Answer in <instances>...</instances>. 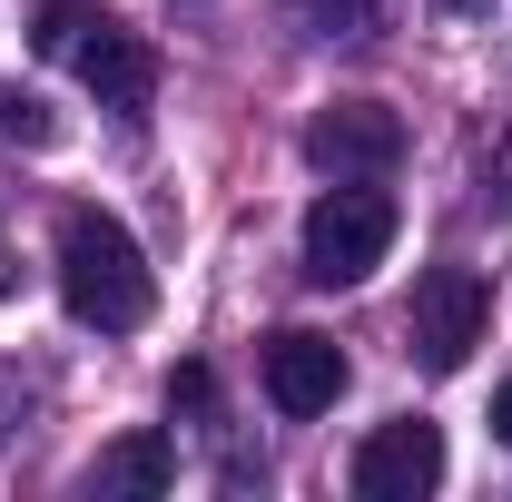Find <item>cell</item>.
I'll use <instances>...</instances> for the list:
<instances>
[{
    "label": "cell",
    "instance_id": "1",
    "mask_svg": "<svg viewBox=\"0 0 512 502\" xmlns=\"http://www.w3.org/2000/svg\"><path fill=\"white\" fill-rule=\"evenodd\" d=\"M60 306L99 335H138L148 306H158V276L109 207H69L60 217Z\"/></svg>",
    "mask_w": 512,
    "mask_h": 502
},
{
    "label": "cell",
    "instance_id": "2",
    "mask_svg": "<svg viewBox=\"0 0 512 502\" xmlns=\"http://www.w3.org/2000/svg\"><path fill=\"white\" fill-rule=\"evenodd\" d=\"M40 60H69L79 79H89V99L119 109V119H138V109L158 99V50H148L138 30H119V20L79 10V0L40 10Z\"/></svg>",
    "mask_w": 512,
    "mask_h": 502
},
{
    "label": "cell",
    "instance_id": "3",
    "mask_svg": "<svg viewBox=\"0 0 512 502\" xmlns=\"http://www.w3.org/2000/svg\"><path fill=\"white\" fill-rule=\"evenodd\" d=\"M394 247V197L384 178H335V188L306 207V276L316 286H365Z\"/></svg>",
    "mask_w": 512,
    "mask_h": 502
},
{
    "label": "cell",
    "instance_id": "4",
    "mask_svg": "<svg viewBox=\"0 0 512 502\" xmlns=\"http://www.w3.org/2000/svg\"><path fill=\"white\" fill-rule=\"evenodd\" d=\"M483 325H493L483 276H473V266H434V276L414 286L404 345H414V365H424V375H463V365H473V345H483Z\"/></svg>",
    "mask_w": 512,
    "mask_h": 502
},
{
    "label": "cell",
    "instance_id": "5",
    "mask_svg": "<svg viewBox=\"0 0 512 502\" xmlns=\"http://www.w3.org/2000/svg\"><path fill=\"white\" fill-rule=\"evenodd\" d=\"M306 158L325 178H394L404 168V119L384 99H325L306 119Z\"/></svg>",
    "mask_w": 512,
    "mask_h": 502
},
{
    "label": "cell",
    "instance_id": "6",
    "mask_svg": "<svg viewBox=\"0 0 512 502\" xmlns=\"http://www.w3.org/2000/svg\"><path fill=\"white\" fill-rule=\"evenodd\" d=\"M355 502H424L444 483V434L424 424V414H404V424H375V434L355 443Z\"/></svg>",
    "mask_w": 512,
    "mask_h": 502
},
{
    "label": "cell",
    "instance_id": "7",
    "mask_svg": "<svg viewBox=\"0 0 512 502\" xmlns=\"http://www.w3.org/2000/svg\"><path fill=\"white\" fill-rule=\"evenodd\" d=\"M345 345L335 335H316V325H286V335H266V404L276 414H335V394H345Z\"/></svg>",
    "mask_w": 512,
    "mask_h": 502
},
{
    "label": "cell",
    "instance_id": "8",
    "mask_svg": "<svg viewBox=\"0 0 512 502\" xmlns=\"http://www.w3.org/2000/svg\"><path fill=\"white\" fill-rule=\"evenodd\" d=\"M178 483V443L168 434H119L99 453V493H168Z\"/></svg>",
    "mask_w": 512,
    "mask_h": 502
},
{
    "label": "cell",
    "instance_id": "9",
    "mask_svg": "<svg viewBox=\"0 0 512 502\" xmlns=\"http://www.w3.org/2000/svg\"><path fill=\"white\" fill-rule=\"evenodd\" d=\"M384 0H286V20H306L316 40H365Z\"/></svg>",
    "mask_w": 512,
    "mask_h": 502
},
{
    "label": "cell",
    "instance_id": "10",
    "mask_svg": "<svg viewBox=\"0 0 512 502\" xmlns=\"http://www.w3.org/2000/svg\"><path fill=\"white\" fill-rule=\"evenodd\" d=\"M0 138H20V148H50V138H60V119H50L30 89H0Z\"/></svg>",
    "mask_w": 512,
    "mask_h": 502
},
{
    "label": "cell",
    "instance_id": "11",
    "mask_svg": "<svg viewBox=\"0 0 512 502\" xmlns=\"http://www.w3.org/2000/svg\"><path fill=\"white\" fill-rule=\"evenodd\" d=\"M10 424H20V384L0 375V443H10Z\"/></svg>",
    "mask_w": 512,
    "mask_h": 502
},
{
    "label": "cell",
    "instance_id": "12",
    "mask_svg": "<svg viewBox=\"0 0 512 502\" xmlns=\"http://www.w3.org/2000/svg\"><path fill=\"white\" fill-rule=\"evenodd\" d=\"M493 434L512 443V375H503V394H493Z\"/></svg>",
    "mask_w": 512,
    "mask_h": 502
},
{
    "label": "cell",
    "instance_id": "13",
    "mask_svg": "<svg viewBox=\"0 0 512 502\" xmlns=\"http://www.w3.org/2000/svg\"><path fill=\"white\" fill-rule=\"evenodd\" d=\"M434 10H444V20H483L493 0H434Z\"/></svg>",
    "mask_w": 512,
    "mask_h": 502
}]
</instances>
